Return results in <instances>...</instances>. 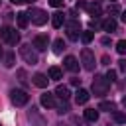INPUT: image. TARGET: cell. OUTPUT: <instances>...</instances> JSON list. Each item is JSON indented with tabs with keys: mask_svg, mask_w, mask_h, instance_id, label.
<instances>
[{
	"mask_svg": "<svg viewBox=\"0 0 126 126\" xmlns=\"http://www.w3.org/2000/svg\"><path fill=\"white\" fill-rule=\"evenodd\" d=\"M106 79H108L110 83H112V81H116V71H108V73H106Z\"/></svg>",
	"mask_w": 126,
	"mask_h": 126,
	"instance_id": "cell-29",
	"label": "cell"
},
{
	"mask_svg": "<svg viewBox=\"0 0 126 126\" xmlns=\"http://www.w3.org/2000/svg\"><path fill=\"white\" fill-rule=\"evenodd\" d=\"M63 65H65V69H67V71H73V73H75V71H79V61H77L73 55H67V57H65V61H63Z\"/></svg>",
	"mask_w": 126,
	"mask_h": 126,
	"instance_id": "cell-9",
	"label": "cell"
},
{
	"mask_svg": "<svg viewBox=\"0 0 126 126\" xmlns=\"http://www.w3.org/2000/svg\"><path fill=\"white\" fill-rule=\"evenodd\" d=\"M71 85H75V87L81 85V79H71Z\"/></svg>",
	"mask_w": 126,
	"mask_h": 126,
	"instance_id": "cell-32",
	"label": "cell"
},
{
	"mask_svg": "<svg viewBox=\"0 0 126 126\" xmlns=\"http://www.w3.org/2000/svg\"><path fill=\"white\" fill-rule=\"evenodd\" d=\"M0 37H2L6 43H10V45H16V43L20 41V33H18L14 28H10V26H6V28L0 30Z\"/></svg>",
	"mask_w": 126,
	"mask_h": 126,
	"instance_id": "cell-2",
	"label": "cell"
},
{
	"mask_svg": "<svg viewBox=\"0 0 126 126\" xmlns=\"http://www.w3.org/2000/svg\"><path fill=\"white\" fill-rule=\"evenodd\" d=\"M118 63H120V69H122V71H126V61L122 59V61H118Z\"/></svg>",
	"mask_w": 126,
	"mask_h": 126,
	"instance_id": "cell-33",
	"label": "cell"
},
{
	"mask_svg": "<svg viewBox=\"0 0 126 126\" xmlns=\"http://www.w3.org/2000/svg\"><path fill=\"white\" fill-rule=\"evenodd\" d=\"M116 51H118L120 55H126V39H120V41L116 43Z\"/></svg>",
	"mask_w": 126,
	"mask_h": 126,
	"instance_id": "cell-25",
	"label": "cell"
},
{
	"mask_svg": "<svg viewBox=\"0 0 126 126\" xmlns=\"http://www.w3.org/2000/svg\"><path fill=\"white\" fill-rule=\"evenodd\" d=\"M0 126H2V124H0Z\"/></svg>",
	"mask_w": 126,
	"mask_h": 126,
	"instance_id": "cell-40",
	"label": "cell"
},
{
	"mask_svg": "<svg viewBox=\"0 0 126 126\" xmlns=\"http://www.w3.org/2000/svg\"><path fill=\"white\" fill-rule=\"evenodd\" d=\"M20 55H22L24 61L30 63V65H35V63H37V53H35V49H33L32 45H22V47H20Z\"/></svg>",
	"mask_w": 126,
	"mask_h": 126,
	"instance_id": "cell-6",
	"label": "cell"
},
{
	"mask_svg": "<svg viewBox=\"0 0 126 126\" xmlns=\"http://www.w3.org/2000/svg\"><path fill=\"white\" fill-rule=\"evenodd\" d=\"M32 81H33V85H35V87H39V89H45V87H47V83H49V79H47L43 73H35Z\"/></svg>",
	"mask_w": 126,
	"mask_h": 126,
	"instance_id": "cell-10",
	"label": "cell"
},
{
	"mask_svg": "<svg viewBox=\"0 0 126 126\" xmlns=\"http://www.w3.org/2000/svg\"><path fill=\"white\" fill-rule=\"evenodd\" d=\"M55 94H57L59 98L67 100V98H69V89H67V87H61V85H59V87L55 89Z\"/></svg>",
	"mask_w": 126,
	"mask_h": 126,
	"instance_id": "cell-19",
	"label": "cell"
},
{
	"mask_svg": "<svg viewBox=\"0 0 126 126\" xmlns=\"http://www.w3.org/2000/svg\"><path fill=\"white\" fill-rule=\"evenodd\" d=\"M81 63H83V67L87 69V71H93L94 69V53L89 49V47H83V51H81Z\"/></svg>",
	"mask_w": 126,
	"mask_h": 126,
	"instance_id": "cell-5",
	"label": "cell"
},
{
	"mask_svg": "<svg viewBox=\"0 0 126 126\" xmlns=\"http://www.w3.org/2000/svg\"><path fill=\"white\" fill-rule=\"evenodd\" d=\"M108 126H110V124H108Z\"/></svg>",
	"mask_w": 126,
	"mask_h": 126,
	"instance_id": "cell-41",
	"label": "cell"
},
{
	"mask_svg": "<svg viewBox=\"0 0 126 126\" xmlns=\"http://www.w3.org/2000/svg\"><path fill=\"white\" fill-rule=\"evenodd\" d=\"M93 37H94V33H93L91 30H89V32H83V33H81V41H83L85 45H87V43H91V41H93Z\"/></svg>",
	"mask_w": 126,
	"mask_h": 126,
	"instance_id": "cell-22",
	"label": "cell"
},
{
	"mask_svg": "<svg viewBox=\"0 0 126 126\" xmlns=\"http://www.w3.org/2000/svg\"><path fill=\"white\" fill-rule=\"evenodd\" d=\"M85 8L89 10V14H91V16H100V14H102V8H100V2H93V4H87Z\"/></svg>",
	"mask_w": 126,
	"mask_h": 126,
	"instance_id": "cell-13",
	"label": "cell"
},
{
	"mask_svg": "<svg viewBox=\"0 0 126 126\" xmlns=\"http://www.w3.org/2000/svg\"><path fill=\"white\" fill-rule=\"evenodd\" d=\"M28 16L32 18V22L35 24V26H43V24H47V12L45 10H39V8H30V12H28Z\"/></svg>",
	"mask_w": 126,
	"mask_h": 126,
	"instance_id": "cell-3",
	"label": "cell"
},
{
	"mask_svg": "<svg viewBox=\"0 0 126 126\" xmlns=\"http://www.w3.org/2000/svg\"><path fill=\"white\" fill-rule=\"evenodd\" d=\"M89 96H91V94H89V91L79 89V91L75 93V102H77V104H85V102L89 100Z\"/></svg>",
	"mask_w": 126,
	"mask_h": 126,
	"instance_id": "cell-11",
	"label": "cell"
},
{
	"mask_svg": "<svg viewBox=\"0 0 126 126\" xmlns=\"http://www.w3.org/2000/svg\"><path fill=\"white\" fill-rule=\"evenodd\" d=\"M112 118H114V122H116V124H126V114H124V112L114 110V112H112Z\"/></svg>",
	"mask_w": 126,
	"mask_h": 126,
	"instance_id": "cell-20",
	"label": "cell"
},
{
	"mask_svg": "<svg viewBox=\"0 0 126 126\" xmlns=\"http://www.w3.org/2000/svg\"><path fill=\"white\" fill-rule=\"evenodd\" d=\"M55 106H57V112H59V114H65V112L69 110V102L63 100V98H61V102H57Z\"/></svg>",
	"mask_w": 126,
	"mask_h": 126,
	"instance_id": "cell-23",
	"label": "cell"
},
{
	"mask_svg": "<svg viewBox=\"0 0 126 126\" xmlns=\"http://www.w3.org/2000/svg\"><path fill=\"white\" fill-rule=\"evenodd\" d=\"M28 20H30V16H28V12H20V14H16V22H18V28H26L28 26Z\"/></svg>",
	"mask_w": 126,
	"mask_h": 126,
	"instance_id": "cell-14",
	"label": "cell"
},
{
	"mask_svg": "<svg viewBox=\"0 0 126 126\" xmlns=\"http://www.w3.org/2000/svg\"><path fill=\"white\" fill-rule=\"evenodd\" d=\"M24 2H28V4H32V2H35V0H24Z\"/></svg>",
	"mask_w": 126,
	"mask_h": 126,
	"instance_id": "cell-37",
	"label": "cell"
},
{
	"mask_svg": "<svg viewBox=\"0 0 126 126\" xmlns=\"http://www.w3.org/2000/svg\"><path fill=\"white\" fill-rule=\"evenodd\" d=\"M102 30H104V32H110V33L116 32V20H114V18H106V20L102 22Z\"/></svg>",
	"mask_w": 126,
	"mask_h": 126,
	"instance_id": "cell-15",
	"label": "cell"
},
{
	"mask_svg": "<svg viewBox=\"0 0 126 126\" xmlns=\"http://www.w3.org/2000/svg\"><path fill=\"white\" fill-rule=\"evenodd\" d=\"M79 32H81V26H79L77 20L67 22V35H69V39H79V35H81Z\"/></svg>",
	"mask_w": 126,
	"mask_h": 126,
	"instance_id": "cell-7",
	"label": "cell"
},
{
	"mask_svg": "<svg viewBox=\"0 0 126 126\" xmlns=\"http://www.w3.org/2000/svg\"><path fill=\"white\" fill-rule=\"evenodd\" d=\"M63 49H65L63 39H55V41H53V51H55L57 55H61V53H63Z\"/></svg>",
	"mask_w": 126,
	"mask_h": 126,
	"instance_id": "cell-21",
	"label": "cell"
},
{
	"mask_svg": "<svg viewBox=\"0 0 126 126\" xmlns=\"http://www.w3.org/2000/svg\"><path fill=\"white\" fill-rule=\"evenodd\" d=\"M4 65H6V67H14V53H12V51L6 53V57H4Z\"/></svg>",
	"mask_w": 126,
	"mask_h": 126,
	"instance_id": "cell-24",
	"label": "cell"
},
{
	"mask_svg": "<svg viewBox=\"0 0 126 126\" xmlns=\"http://www.w3.org/2000/svg\"><path fill=\"white\" fill-rule=\"evenodd\" d=\"M100 110H108V112H114V102H100L98 104Z\"/></svg>",
	"mask_w": 126,
	"mask_h": 126,
	"instance_id": "cell-26",
	"label": "cell"
},
{
	"mask_svg": "<svg viewBox=\"0 0 126 126\" xmlns=\"http://www.w3.org/2000/svg\"><path fill=\"white\" fill-rule=\"evenodd\" d=\"M65 4V0H49V6H53V8H61Z\"/></svg>",
	"mask_w": 126,
	"mask_h": 126,
	"instance_id": "cell-27",
	"label": "cell"
},
{
	"mask_svg": "<svg viewBox=\"0 0 126 126\" xmlns=\"http://www.w3.org/2000/svg\"><path fill=\"white\" fill-rule=\"evenodd\" d=\"M49 79H53V81L63 79V71H61L59 67H49Z\"/></svg>",
	"mask_w": 126,
	"mask_h": 126,
	"instance_id": "cell-16",
	"label": "cell"
},
{
	"mask_svg": "<svg viewBox=\"0 0 126 126\" xmlns=\"http://www.w3.org/2000/svg\"><path fill=\"white\" fill-rule=\"evenodd\" d=\"M108 14H120V8L118 6H108Z\"/></svg>",
	"mask_w": 126,
	"mask_h": 126,
	"instance_id": "cell-30",
	"label": "cell"
},
{
	"mask_svg": "<svg viewBox=\"0 0 126 126\" xmlns=\"http://www.w3.org/2000/svg\"><path fill=\"white\" fill-rule=\"evenodd\" d=\"M108 89H110V81H108L106 77H102V75H96V77L93 79V93H94L96 96H102V94H106V93H108Z\"/></svg>",
	"mask_w": 126,
	"mask_h": 126,
	"instance_id": "cell-1",
	"label": "cell"
},
{
	"mask_svg": "<svg viewBox=\"0 0 126 126\" xmlns=\"http://www.w3.org/2000/svg\"><path fill=\"white\" fill-rule=\"evenodd\" d=\"M63 22H65V18H63V14H61V12L53 14V18H51V24H53V28H61V26H63Z\"/></svg>",
	"mask_w": 126,
	"mask_h": 126,
	"instance_id": "cell-18",
	"label": "cell"
},
{
	"mask_svg": "<svg viewBox=\"0 0 126 126\" xmlns=\"http://www.w3.org/2000/svg\"><path fill=\"white\" fill-rule=\"evenodd\" d=\"M85 118H87L89 122H96V120H98V110H94V108H87V110H85Z\"/></svg>",
	"mask_w": 126,
	"mask_h": 126,
	"instance_id": "cell-17",
	"label": "cell"
},
{
	"mask_svg": "<svg viewBox=\"0 0 126 126\" xmlns=\"http://www.w3.org/2000/svg\"><path fill=\"white\" fill-rule=\"evenodd\" d=\"M122 104H124V108H126V94H124V98H122Z\"/></svg>",
	"mask_w": 126,
	"mask_h": 126,
	"instance_id": "cell-36",
	"label": "cell"
},
{
	"mask_svg": "<svg viewBox=\"0 0 126 126\" xmlns=\"http://www.w3.org/2000/svg\"><path fill=\"white\" fill-rule=\"evenodd\" d=\"M10 100H12L16 106H24V104H28V100H30V94H28L26 91L12 89V91H10Z\"/></svg>",
	"mask_w": 126,
	"mask_h": 126,
	"instance_id": "cell-4",
	"label": "cell"
},
{
	"mask_svg": "<svg viewBox=\"0 0 126 126\" xmlns=\"http://www.w3.org/2000/svg\"><path fill=\"white\" fill-rule=\"evenodd\" d=\"M100 41H102V45H108V43H110V37H102Z\"/></svg>",
	"mask_w": 126,
	"mask_h": 126,
	"instance_id": "cell-31",
	"label": "cell"
},
{
	"mask_svg": "<svg viewBox=\"0 0 126 126\" xmlns=\"http://www.w3.org/2000/svg\"><path fill=\"white\" fill-rule=\"evenodd\" d=\"M41 104H43L45 108H53L57 102H55V96H53V94H49V93H43V94H41Z\"/></svg>",
	"mask_w": 126,
	"mask_h": 126,
	"instance_id": "cell-12",
	"label": "cell"
},
{
	"mask_svg": "<svg viewBox=\"0 0 126 126\" xmlns=\"http://www.w3.org/2000/svg\"><path fill=\"white\" fill-rule=\"evenodd\" d=\"M89 26H91V30H96V28H102V24H100L98 20H91V22H89Z\"/></svg>",
	"mask_w": 126,
	"mask_h": 126,
	"instance_id": "cell-28",
	"label": "cell"
},
{
	"mask_svg": "<svg viewBox=\"0 0 126 126\" xmlns=\"http://www.w3.org/2000/svg\"><path fill=\"white\" fill-rule=\"evenodd\" d=\"M120 20H122V22H124V24H126V10H124V12H122V16H120Z\"/></svg>",
	"mask_w": 126,
	"mask_h": 126,
	"instance_id": "cell-34",
	"label": "cell"
},
{
	"mask_svg": "<svg viewBox=\"0 0 126 126\" xmlns=\"http://www.w3.org/2000/svg\"><path fill=\"white\" fill-rule=\"evenodd\" d=\"M110 2H116V0H110Z\"/></svg>",
	"mask_w": 126,
	"mask_h": 126,
	"instance_id": "cell-39",
	"label": "cell"
},
{
	"mask_svg": "<svg viewBox=\"0 0 126 126\" xmlns=\"http://www.w3.org/2000/svg\"><path fill=\"white\" fill-rule=\"evenodd\" d=\"M0 59H2V47H0Z\"/></svg>",
	"mask_w": 126,
	"mask_h": 126,
	"instance_id": "cell-38",
	"label": "cell"
},
{
	"mask_svg": "<svg viewBox=\"0 0 126 126\" xmlns=\"http://www.w3.org/2000/svg\"><path fill=\"white\" fill-rule=\"evenodd\" d=\"M10 2H12V4H22L24 0H10Z\"/></svg>",
	"mask_w": 126,
	"mask_h": 126,
	"instance_id": "cell-35",
	"label": "cell"
},
{
	"mask_svg": "<svg viewBox=\"0 0 126 126\" xmlns=\"http://www.w3.org/2000/svg\"><path fill=\"white\" fill-rule=\"evenodd\" d=\"M32 45H33L37 51H43V49H47V45H49V37H47V35H35Z\"/></svg>",
	"mask_w": 126,
	"mask_h": 126,
	"instance_id": "cell-8",
	"label": "cell"
}]
</instances>
